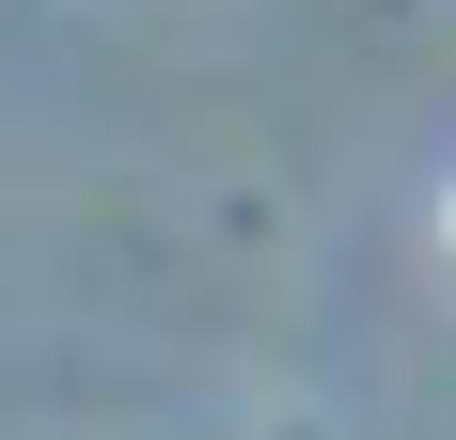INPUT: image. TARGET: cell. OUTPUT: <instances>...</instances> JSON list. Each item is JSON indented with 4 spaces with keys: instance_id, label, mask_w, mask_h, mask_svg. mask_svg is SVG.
<instances>
[{
    "instance_id": "cell-1",
    "label": "cell",
    "mask_w": 456,
    "mask_h": 440,
    "mask_svg": "<svg viewBox=\"0 0 456 440\" xmlns=\"http://www.w3.org/2000/svg\"><path fill=\"white\" fill-rule=\"evenodd\" d=\"M441 252H456V189H441Z\"/></svg>"
}]
</instances>
